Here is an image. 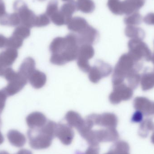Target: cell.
<instances>
[{"mask_svg":"<svg viewBox=\"0 0 154 154\" xmlns=\"http://www.w3.org/2000/svg\"><path fill=\"white\" fill-rule=\"evenodd\" d=\"M66 38L68 43L66 48L59 54L51 55L50 61L53 65L63 66L77 59L79 48L78 39L73 36H68Z\"/></svg>","mask_w":154,"mask_h":154,"instance_id":"6da1fadb","label":"cell"},{"mask_svg":"<svg viewBox=\"0 0 154 154\" xmlns=\"http://www.w3.org/2000/svg\"><path fill=\"white\" fill-rule=\"evenodd\" d=\"M27 135L30 146L35 150L48 148L51 145L53 139L42 131L41 128L30 129Z\"/></svg>","mask_w":154,"mask_h":154,"instance_id":"7a4b0ae2","label":"cell"},{"mask_svg":"<svg viewBox=\"0 0 154 154\" xmlns=\"http://www.w3.org/2000/svg\"><path fill=\"white\" fill-rule=\"evenodd\" d=\"M112 71V67L109 64L98 60L88 73L89 79L92 83H97L103 78L108 76Z\"/></svg>","mask_w":154,"mask_h":154,"instance_id":"3957f363","label":"cell"},{"mask_svg":"<svg viewBox=\"0 0 154 154\" xmlns=\"http://www.w3.org/2000/svg\"><path fill=\"white\" fill-rule=\"evenodd\" d=\"M93 125H98L105 128H116L118 124L116 116L113 113H104L100 115L92 114L87 117Z\"/></svg>","mask_w":154,"mask_h":154,"instance_id":"277c9868","label":"cell"},{"mask_svg":"<svg viewBox=\"0 0 154 154\" xmlns=\"http://www.w3.org/2000/svg\"><path fill=\"white\" fill-rule=\"evenodd\" d=\"M13 8L20 17L21 23L28 27H32L34 23L32 12L22 0H16L14 3Z\"/></svg>","mask_w":154,"mask_h":154,"instance_id":"5b68a950","label":"cell"},{"mask_svg":"<svg viewBox=\"0 0 154 154\" xmlns=\"http://www.w3.org/2000/svg\"><path fill=\"white\" fill-rule=\"evenodd\" d=\"M131 89L123 83L114 86L112 92L109 96L110 103L114 105L119 104L122 100H126L132 96Z\"/></svg>","mask_w":154,"mask_h":154,"instance_id":"8992f818","label":"cell"},{"mask_svg":"<svg viewBox=\"0 0 154 154\" xmlns=\"http://www.w3.org/2000/svg\"><path fill=\"white\" fill-rule=\"evenodd\" d=\"M18 57L17 49L7 48L0 53V76H3L6 69L11 67Z\"/></svg>","mask_w":154,"mask_h":154,"instance_id":"52a82bcc","label":"cell"},{"mask_svg":"<svg viewBox=\"0 0 154 154\" xmlns=\"http://www.w3.org/2000/svg\"><path fill=\"white\" fill-rule=\"evenodd\" d=\"M28 79L17 72L16 76L8 82L7 86L4 88L8 97L12 96L20 92L28 82Z\"/></svg>","mask_w":154,"mask_h":154,"instance_id":"ba28073f","label":"cell"},{"mask_svg":"<svg viewBox=\"0 0 154 154\" xmlns=\"http://www.w3.org/2000/svg\"><path fill=\"white\" fill-rule=\"evenodd\" d=\"M74 131L73 128L68 124L60 123L57 124L56 137H57L62 144L69 145L74 139Z\"/></svg>","mask_w":154,"mask_h":154,"instance_id":"9c48e42d","label":"cell"},{"mask_svg":"<svg viewBox=\"0 0 154 154\" xmlns=\"http://www.w3.org/2000/svg\"><path fill=\"white\" fill-rule=\"evenodd\" d=\"M96 142L108 143L116 141L119 138L118 133L116 128H105L99 130H94Z\"/></svg>","mask_w":154,"mask_h":154,"instance_id":"30bf717a","label":"cell"},{"mask_svg":"<svg viewBox=\"0 0 154 154\" xmlns=\"http://www.w3.org/2000/svg\"><path fill=\"white\" fill-rule=\"evenodd\" d=\"M26 121L30 129H36L42 127L48 120L44 114L36 111L28 115L26 117Z\"/></svg>","mask_w":154,"mask_h":154,"instance_id":"8fae6325","label":"cell"},{"mask_svg":"<svg viewBox=\"0 0 154 154\" xmlns=\"http://www.w3.org/2000/svg\"><path fill=\"white\" fill-rule=\"evenodd\" d=\"M47 76L45 73L35 69L29 77L30 84L34 88L38 89L44 87L47 82Z\"/></svg>","mask_w":154,"mask_h":154,"instance_id":"7c38bea8","label":"cell"},{"mask_svg":"<svg viewBox=\"0 0 154 154\" xmlns=\"http://www.w3.org/2000/svg\"><path fill=\"white\" fill-rule=\"evenodd\" d=\"M65 119L69 125L75 128L78 131L83 126L85 123V119L82 117L80 114L73 110L68 111L66 113Z\"/></svg>","mask_w":154,"mask_h":154,"instance_id":"4fadbf2b","label":"cell"},{"mask_svg":"<svg viewBox=\"0 0 154 154\" xmlns=\"http://www.w3.org/2000/svg\"><path fill=\"white\" fill-rule=\"evenodd\" d=\"M145 4V0H125L122 3V11L126 14L138 11Z\"/></svg>","mask_w":154,"mask_h":154,"instance_id":"5bb4252c","label":"cell"},{"mask_svg":"<svg viewBox=\"0 0 154 154\" xmlns=\"http://www.w3.org/2000/svg\"><path fill=\"white\" fill-rule=\"evenodd\" d=\"M7 137L10 143L15 147H22L26 143V138L24 135L17 130H10Z\"/></svg>","mask_w":154,"mask_h":154,"instance_id":"9a60e30c","label":"cell"},{"mask_svg":"<svg viewBox=\"0 0 154 154\" xmlns=\"http://www.w3.org/2000/svg\"><path fill=\"white\" fill-rule=\"evenodd\" d=\"M35 66L36 63L33 58L30 57L26 58L21 64L18 72L29 79V77L36 69Z\"/></svg>","mask_w":154,"mask_h":154,"instance_id":"2e32d148","label":"cell"},{"mask_svg":"<svg viewBox=\"0 0 154 154\" xmlns=\"http://www.w3.org/2000/svg\"><path fill=\"white\" fill-rule=\"evenodd\" d=\"M20 23V17L18 14L15 12L11 14L6 13L0 16V25L2 26L14 27L18 26Z\"/></svg>","mask_w":154,"mask_h":154,"instance_id":"e0dca14e","label":"cell"},{"mask_svg":"<svg viewBox=\"0 0 154 154\" xmlns=\"http://www.w3.org/2000/svg\"><path fill=\"white\" fill-rule=\"evenodd\" d=\"M95 50L91 45H81L79 48L77 59L89 61V60L93 58Z\"/></svg>","mask_w":154,"mask_h":154,"instance_id":"ac0fdd59","label":"cell"},{"mask_svg":"<svg viewBox=\"0 0 154 154\" xmlns=\"http://www.w3.org/2000/svg\"><path fill=\"white\" fill-rule=\"evenodd\" d=\"M125 33L128 37L137 39L143 38L145 36V32L143 30L134 26L129 25L128 26L126 29Z\"/></svg>","mask_w":154,"mask_h":154,"instance_id":"d6986e66","label":"cell"},{"mask_svg":"<svg viewBox=\"0 0 154 154\" xmlns=\"http://www.w3.org/2000/svg\"><path fill=\"white\" fill-rule=\"evenodd\" d=\"M30 34V31L29 27L22 25H19L15 28L12 35L16 36L17 38L23 40H24V39L27 38L29 36Z\"/></svg>","mask_w":154,"mask_h":154,"instance_id":"ffe728a7","label":"cell"},{"mask_svg":"<svg viewBox=\"0 0 154 154\" xmlns=\"http://www.w3.org/2000/svg\"><path fill=\"white\" fill-rule=\"evenodd\" d=\"M143 17L139 12H135L129 14L125 19V22L130 26L139 25L142 23Z\"/></svg>","mask_w":154,"mask_h":154,"instance_id":"44dd1931","label":"cell"},{"mask_svg":"<svg viewBox=\"0 0 154 154\" xmlns=\"http://www.w3.org/2000/svg\"><path fill=\"white\" fill-rule=\"evenodd\" d=\"M23 41V40L12 35L7 38L6 48L17 50L22 46Z\"/></svg>","mask_w":154,"mask_h":154,"instance_id":"7402d4cb","label":"cell"},{"mask_svg":"<svg viewBox=\"0 0 154 154\" xmlns=\"http://www.w3.org/2000/svg\"><path fill=\"white\" fill-rule=\"evenodd\" d=\"M110 150L115 154H119L123 152H127L129 150V146L126 143L123 141L117 142L111 147Z\"/></svg>","mask_w":154,"mask_h":154,"instance_id":"603a6c76","label":"cell"},{"mask_svg":"<svg viewBox=\"0 0 154 154\" xmlns=\"http://www.w3.org/2000/svg\"><path fill=\"white\" fill-rule=\"evenodd\" d=\"M77 65L79 68L85 73H88L91 67L90 65L89 61L77 59Z\"/></svg>","mask_w":154,"mask_h":154,"instance_id":"cb8c5ba5","label":"cell"},{"mask_svg":"<svg viewBox=\"0 0 154 154\" xmlns=\"http://www.w3.org/2000/svg\"><path fill=\"white\" fill-rule=\"evenodd\" d=\"M8 97L3 89L0 90V111L2 112L5 107L6 99Z\"/></svg>","mask_w":154,"mask_h":154,"instance_id":"d4e9b609","label":"cell"},{"mask_svg":"<svg viewBox=\"0 0 154 154\" xmlns=\"http://www.w3.org/2000/svg\"><path fill=\"white\" fill-rule=\"evenodd\" d=\"M143 21L148 25H154V13H150L146 14L144 18Z\"/></svg>","mask_w":154,"mask_h":154,"instance_id":"484cf974","label":"cell"},{"mask_svg":"<svg viewBox=\"0 0 154 154\" xmlns=\"http://www.w3.org/2000/svg\"><path fill=\"white\" fill-rule=\"evenodd\" d=\"M99 146H89L88 148L83 154H99Z\"/></svg>","mask_w":154,"mask_h":154,"instance_id":"4316f807","label":"cell"},{"mask_svg":"<svg viewBox=\"0 0 154 154\" xmlns=\"http://www.w3.org/2000/svg\"><path fill=\"white\" fill-rule=\"evenodd\" d=\"M7 38L4 35L0 34V49L6 47Z\"/></svg>","mask_w":154,"mask_h":154,"instance_id":"83f0119b","label":"cell"},{"mask_svg":"<svg viewBox=\"0 0 154 154\" xmlns=\"http://www.w3.org/2000/svg\"><path fill=\"white\" fill-rule=\"evenodd\" d=\"M5 6L2 0H0V16L6 13Z\"/></svg>","mask_w":154,"mask_h":154,"instance_id":"f1b7e54d","label":"cell"},{"mask_svg":"<svg viewBox=\"0 0 154 154\" xmlns=\"http://www.w3.org/2000/svg\"><path fill=\"white\" fill-rule=\"evenodd\" d=\"M16 154H32V153L29 150L23 149L20 150Z\"/></svg>","mask_w":154,"mask_h":154,"instance_id":"f546056e","label":"cell"},{"mask_svg":"<svg viewBox=\"0 0 154 154\" xmlns=\"http://www.w3.org/2000/svg\"><path fill=\"white\" fill-rule=\"evenodd\" d=\"M4 139L2 133L0 131V145L2 144L4 142Z\"/></svg>","mask_w":154,"mask_h":154,"instance_id":"4dcf8cb0","label":"cell"},{"mask_svg":"<svg viewBox=\"0 0 154 154\" xmlns=\"http://www.w3.org/2000/svg\"><path fill=\"white\" fill-rule=\"evenodd\" d=\"M0 154H10L9 153L7 152H5V151H0Z\"/></svg>","mask_w":154,"mask_h":154,"instance_id":"1f68e13d","label":"cell"},{"mask_svg":"<svg viewBox=\"0 0 154 154\" xmlns=\"http://www.w3.org/2000/svg\"><path fill=\"white\" fill-rule=\"evenodd\" d=\"M105 154H115L114 152H112L111 150H110V151H109V152H108L107 153Z\"/></svg>","mask_w":154,"mask_h":154,"instance_id":"d6a6232c","label":"cell"},{"mask_svg":"<svg viewBox=\"0 0 154 154\" xmlns=\"http://www.w3.org/2000/svg\"><path fill=\"white\" fill-rule=\"evenodd\" d=\"M2 112L1 111H0V127H1V126H2V119H1V115L2 114Z\"/></svg>","mask_w":154,"mask_h":154,"instance_id":"836d02e7","label":"cell"},{"mask_svg":"<svg viewBox=\"0 0 154 154\" xmlns=\"http://www.w3.org/2000/svg\"><path fill=\"white\" fill-rule=\"evenodd\" d=\"M119 154H128V153L127 152H123V153H120Z\"/></svg>","mask_w":154,"mask_h":154,"instance_id":"e575fe53","label":"cell"}]
</instances>
